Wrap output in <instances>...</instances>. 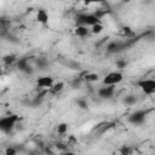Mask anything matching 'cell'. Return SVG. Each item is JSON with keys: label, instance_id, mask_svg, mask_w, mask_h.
<instances>
[{"label": "cell", "instance_id": "cell-1", "mask_svg": "<svg viewBox=\"0 0 155 155\" xmlns=\"http://www.w3.org/2000/svg\"><path fill=\"white\" fill-rule=\"evenodd\" d=\"M75 22L76 24L92 27L93 24L101 23V19L97 16H94V13H78L75 16Z\"/></svg>", "mask_w": 155, "mask_h": 155}, {"label": "cell", "instance_id": "cell-2", "mask_svg": "<svg viewBox=\"0 0 155 155\" xmlns=\"http://www.w3.org/2000/svg\"><path fill=\"white\" fill-rule=\"evenodd\" d=\"M19 117L17 115H8V116H4L0 119V128L2 132H11L15 127V125L18 122Z\"/></svg>", "mask_w": 155, "mask_h": 155}, {"label": "cell", "instance_id": "cell-3", "mask_svg": "<svg viewBox=\"0 0 155 155\" xmlns=\"http://www.w3.org/2000/svg\"><path fill=\"white\" fill-rule=\"evenodd\" d=\"M138 87L148 96L155 93V80L154 79H143L137 82Z\"/></svg>", "mask_w": 155, "mask_h": 155}, {"label": "cell", "instance_id": "cell-4", "mask_svg": "<svg viewBox=\"0 0 155 155\" xmlns=\"http://www.w3.org/2000/svg\"><path fill=\"white\" fill-rule=\"evenodd\" d=\"M122 79H124L122 73H120V71H111V73H109V74H107L104 76L103 85H114L115 86V85L120 84L122 81Z\"/></svg>", "mask_w": 155, "mask_h": 155}, {"label": "cell", "instance_id": "cell-5", "mask_svg": "<svg viewBox=\"0 0 155 155\" xmlns=\"http://www.w3.org/2000/svg\"><path fill=\"white\" fill-rule=\"evenodd\" d=\"M147 117V111L145 110H136L128 116V122L133 125H140L145 121Z\"/></svg>", "mask_w": 155, "mask_h": 155}, {"label": "cell", "instance_id": "cell-6", "mask_svg": "<svg viewBox=\"0 0 155 155\" xmlns=\"http://www.w3.org/2000/svg\"><path fill=\"white\" fill-rule=\"evenodd\" d=\"M115 92V87L114 85H104V87H101L98 90V96L101 98H104V99H108V98H111L113 94Z\"/></svg>", "mask_w": 155, "mask_h": 155}, {"label": "cell", "instance_id": "cell-7", "mask_svg": "<svg viewBox=\"0 0 155 155\" xmlns=\"http://www.w3.org/2000/svg\"><path fill=\"white\" fill-rule=\"evenodd\" d=\"M17 68L21 71L25 73V74H31L33 73V69H31V67H30V64L28 62V58H19V59H17Z\"/></svg>", "mask_w": 155, "mask_h": 155}, {"label": "cell", "instance_id": "cell-8", "mask_svg": "<svg viewBox=\"0 0 155 155\" xmlns=\"http://www.w3.org/2000/svg\"><path fill=\"white\" fill-rule=\"evenodd\" d=\"M36 85L40 88H50L53 85V78L47 75V76H40L36 80Z\"/></svg>", "mask_w": 155, "mask_h": 155}, {"label": "cell", "instance_id": "cell-9", "mask_svg": "<svg viewBox=\"0 0 155 155\" xmlns=\"http://www.w3.org/2000/svg\"><path fill=\"white\" fill-rule=\"evenodd\" d=\"M90 30H91V29H88L87 25L76 24V27H75V29H74V33H75V35L80 36V38H86V36L88 35Z\"/></svg>", "mask_w": 155, "mask_h": 155}, {"label": "cell", "instance_id": "cell-10", "mask_svg": "<svg viewBox=\"0 0 155 155\" xmlns=\"http://www.w3.org/2000/svg\"><path fill=\"white\" fill-rule=\"evenodd\" d=\"M36 21L39 23L44 24V25H46L48 23V13L46 12V10H44V8L38 10V12H36Z\"/></svg>", "mask_w": 155, "mask_h": 155}, {"label": "cell", "instance_id": "cell-11", "mask_svg": "<svg viewBox=\"0 0 155 155\" xmlns=\"http://www.w3.org/2000/svg\"><path fill=\"white\" fill-rule=\"evenodd\" d=\"M81 78H82L85 81H87V82L98 81V79H99L98 74H93V73H88V71H84L82 75H81Z\"/></svg>", "mask_w": 155, "mask_h": 155}, {"label": "cell", "instance_id": "cell-12", "mask_svg": "<svg viewBox=\"0 0 155 155\" xmlns=\"http://www.w3.org/2000/svg\"><path fill=\"white\" fill-rule=\"evenodd\" d=\"M63 88H64V84H63V82H57V84H53V85L48 88V91H50L51 93L56 94V93L63 91Z\"/></svg>", "mask_w": 155, "mask_h": 155}, {"label": "cell", "instance_id": "cell-13", "mask_svg": "<svg viewBox=\"0 0 155 155\" xmlns=\"http://www.w3.org/2000/svg\"><path fill=\"white\" fill-rule=\"evenodd\" d=\"M120 47H121V44H119V42H110L107 46V50H108V52H116V51L120 50Z\"/></svg>", "mask_w": 155, "mask_h": 155}, {"label": "cell", "instance_id": "cell-14", "mask_svg": "<svg viewBox=\"0 0 155 155\" xmlns=\"http://www.w3.org/2000/svg\"><path fill=\"white\" fill-rule=\"evenodd\" d=\"M103 29H104V27H103L102 23H97V24H93V25L91 27V31H92L93 34H99V33L103 31Z\"/></svg>", "mask_w": 155, "mask_h": 155}, {"label": "cell", "instance_id": "cell-15", "mask_svg": "<svg viewBox=\"0 0 155 155\" xmlns=\"http://www.w3.org/2000/svg\"><path fill=\"white\" fill-rule=\"evenodd\" d=\"M136 102H137V98H136V96H133V94L126 96L125 99H124V103H125V104H128V105H133Z\"/></svg>", "mask_w": 155, "mask_h": 155}, {"label": "cell", "instance_id": "cell-16", "mask_svg": "<svg viewBox=\"0 0 155 155\" xmlns=\"http://www.w3.org/2000/svg\"><path fill=\"white\" fill-rule=\"evenodd\" d=\"M67 131H68V125H67L65 122H62V124H59V125L57 126V132H58L59 134H65Z\"/></svg>", "mask_w": 155, "mask_h": 155}, {"label": "cell", "instance_id": "cell-17", "mask_svg": "<svg viewBox=\"0 0 155 155\" xmlns=\"http://www.w3.org/2000/svg\"><path fill=\"white\" fill-rule=\"evenodd\" d=\"M36 65L40 69H45L47 67V61L45 58H39V59H36Z\"/></svg>", "mask_w": 155, "mask_h": 155}, {"label": "cell", "instance_id": "cell-18", "mask_svg": "<svg viewBox=\"0 0 155 155\" xmlns=\"http://www.w3.org/2000/svg\"><path fill=\"white\" fill-rule=\"evenodd\" d=\"M84 81V79L81 78V76H78V78H75L74 80H73V82H71V86L74 87V88H78V87H80V85H81V82Z\"/></svg>", "mask_w": 155, "mask_h": 155}, {"label": "cell", "instance_id": "cell-19", "mask_svg": "<svg viewBox=\"0 0 155 155\" xmlns=\"http://www.w3.org/2000/svg\"><path fill=\"white\" fill-rule=\"evenodd\" d=\"M76 104H78V107L81 108V109H87V107H88L87 102H86L84 98H79V99L76 101Z\"/></svg>", "mask_w": 155, "mask_h": 155}, {"label": "cell", "instance_id": "cell-20", "mask_svg": "<svg viewBox=\"0 0 155 155\" xmlns=\"http://www.w3.org/2000/svg\"><path fill=\"white\" fill-rule=\"evenodd\" d=\"M16 61H17V59H16V57H15L13 54L6 56V57L4 58V62H5V63H6L7 65H8V64H12V63H13V62H16Z\"/></svg>", "mask_w": 155, "mask_h": 155}, {"label": "cell", "instance_id": "cell-21", "mask_svg": "<svg viewBox=\"0 0 155 155\" xmlns=\"http://www.w3.org/2000/svg\"><path fill=\"white\" fill-rule=\"evenodd\" d=\"M126 65H127L126 61H124V59H119V61H116V68H119V69H124V68H126Z\"/></svg>", "mask_w": 155, "mask_h": 155}, {"label": "cell", "instance_id": "cell-22", "mask_svg": "<svg viewBox=\"0 0 155 155\" xmlns=\"http://www.w3.org/2000/svg\"><path fill=\"white\" fill-rule=\"evenodd\" d=\"M80 1H82V2H85V4H104L105 1L104 0H80Z\"/></svg>", "mask_w": 155, "mask_h": 155}, {"label": "cell", "instance_id": "cell-23", "mask_svg": "<svg viewBox=\"0 0 155 155\" xmlns=\"http://www.w3.org/2000/svg\"><path fill=\"white\" fill-rule=\"evenodd\" d=\"M122 33H124L126 36H132V35H133V31H132L131 28H128V27H124V28H122Z\"/></svg>", "mask_w": 155, "mask_h": 155}, {"label": "cell", "instance_id": "cell-24", "mask_svg": "<svg viewBox=\"0 0 155 155\" xmlns=\"http://www.w3.org/2000/svg\"><path fill=\"white\" fill-rule=\"evenodd\" d=\"M108 12H109V11H101V10H97V11L94 12V16H97V17L101 19V18H102L104 15H107Z\"/></svg>", "mask_w": 155, "mask_h": 155}, {"label": "cell", "instance_id": "cell-25", "mask_svg": "<svg viewBox=\"0 0 155 155\" xmlns=\"http://www.w3.org/2000/svg\"><path fill=\"white\" fill-rule=\"evenodd\" d=\"M120 153H121V154H131V153H132V149L125 147V148H122V149L120 150Z\"/></svg>", "mask_w": 155, "mask_h": 155}, {"label": "cell", "instance_id": "cell-26", "mask_svg": "<svg viewBox=\"0 0 155 155\" xmlns=\"http://www.w3.org/2000/svg\"><path fill=\"white\" fill-rule=\"evenodd\" d=\"M17 151H16V149H13V148H8L7 150H6V155H15Z\"/></svg>", "mask_w": 155, "mask_h": 155}]
</instances>
